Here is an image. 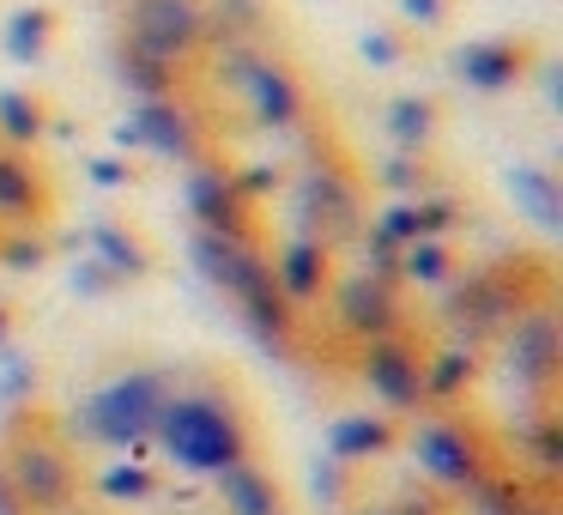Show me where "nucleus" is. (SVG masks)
Instances as JSON below:
<instances>
[{"instance_id": "obj_1", "label": "nucleus", "mask_w": 563, "mask_h": 515, "mask_svg": "<svg viewBox=\"0 0 563 515\" xmlns=\"http://www.w3.org/2000/svg\"><path fill=\"white\" fill-rule=\"evenodd\" d=\"M146 31L164 43V50H176V43L195 37V13H188L183 0H146Z\"/></svg>"}]
</instances>
